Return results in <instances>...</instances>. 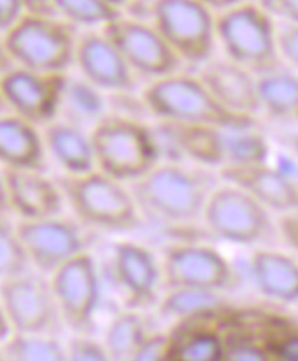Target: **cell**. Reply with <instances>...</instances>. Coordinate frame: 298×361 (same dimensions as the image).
Wrapping results in <instances>:
<instances>
[{
    "label": "cell",
    "mask_w": 298,
    "mask_h": 361,
    "mask_svg": "<svg viewBox=\"0 0 298 361\" xmlns=\"http://www.w3.org/2000/svg\"><path fill=\"white\" fill-rule=\"evenodd\" d=\"M153 114L170 124L244 130L253 117L235 114L221 103L199 76L180 71L151 80L142 94Z\"/></svg>",
    "instance_id": "obj_1"
},
{
    "label": "cell",
    "mask_w": 298,
    "mask_h": 361,
    "mask_svg": "<svg viewBox=\"0 0 298 361\" xmlns=\"http://www.w3.org/2000/svg\"><path fill=\"white\" fill-rule=\"evenodd\" d=\"M78 37L77 27L56 14L27 12L1 33V49L15 67L68 74Z\"/></svg>",
    "instance_id": "obj_2"
},
{
    "label": "cell",
    "mask_w": 298,
    "mask_h": 361,
    "mask_svg": "<svg viewBox=\"0 0 298 361\" xmlns=\"http://www.w3.org/2000/svg\"><path fill=\"white\" fill-rule=\"evenodd\" d=\"M217 44L224 56L258 76L285 66L278 51L276 20L256 0L217 13Z\"/></svg>",
    "instance_id": "obj_3"
},
{
    "label": "cell",
    "mask_w": 298,
    "mask_h": 361,
    "mask_svg": "<svg viewBox=\"0 0 298 361\" xmlns=\"http://www.w3.org/2000/svg\"><path fill=\"white\" fill-rule=\"evenodd\" d=\"M151 23L182 63L211 60L217 46V13L203 0H153Z\"/></svg>",
    "instance_id": "obj_4"
},
{
    "label": "cell",
    "mask_w": 298,
    "mask_h": 361,
    "mask_svg": "<svg viewBox=\"0 0 298 361\" xmlns=\"http://www.w3.org/2000/svg\"><path fill=\"white\" fill-rule=\"evenodd\" d=\"M94 161L114 178H135L149 171L156 146L142 125L125 118L101 119L91 134Z\"/></svg>",
    "instance_id": "obj_5"
},
{
    "label": "cell",
    "mask_w": 298,
    "mask_h": 361,
    "mask_svg": "<svg viewBox=\"0 0 298 361\" xmlns=\"http://www.w3.org/2000/svg\"><path fill=\"white\" fill-rule=\"evenodd\" d=\"M141 207L169 221H189L206 204V187L185 169L164 166L148 173L135 185Z\"/></svg>",
    "instance_id": "obj_6"
},
{
    "label": "cell",
    "mask_w": 298,
    "mask_h": 361,
    "mask_svg": "<svg viewBox=\"0 0 298 361\" xmlns=\"http://www.w3.org/2000/svg\"><path fill=\"white\" fill-rule=\"evenodd\" d=\"M101 30L135 74L153 80L180 71L182 61L151 21L119 14Z\"/></svg>",
    "instance_id": "obj_7"
},
{
    "label": "cell",
    "mask_w": 298,
    "mask_h": 361,
    "mask_svg": "<svg viewBox=\"0 0 298 361\" xmlns=\"http://www.w3.org/2000/svg\"><path fill=\"white\" fill-rule=\"evenodd\" d=\"M68 74L11 67L1 75L0 91L13 114L37 124L51 121L63 102Z\"/></svg>",
    "instance_id": "obj_8"
},
{
    "label": "cell",
    "mask_w": 298,
    "mask_h": 361,
    "mask_svg": "<svg viewBox=\"0 0 298 361\" xmlns=\"http://www.w3.org/2000/svg\"><path fill=\"white\" fill-rule=\"evenodd\" d=\"M64 188L75 209L94 224L128 228L137 223V207L131 195L108 176L89 175L66 180Z\"/></svg>",
    "instance_id": "obj_9"
},
{
    "label": "cell",
    "mask_w": 298,
    "mask_h": 361,
    "mask_svg": "<svg viewBox=\"0 0 298 361\" xmlns=\"http://www.w3.org/2000/svg\"><path fill=\"white\" fill-rule=\"evenodd\" d=\"M209 226L235 243H254L265 235L269 218L265 205L242 188H223L205 204Z\"/></svg>",
    "instance_id": "obj_10"
},
{
    "label": "cell",
    "mask_w": 298,
    "mask_h": 361,
    "mask_svg": "<svg viewBox=\"0 0 298 361\" xmlns=\"http://www.w3.org/2000/svg\"><path fill=\"white\" fill-rule=\"evenodd\" d=\"M75 67L98 90L121 94L135 87L137 74L101 28L80 35Z\"/></svg>",
    "instance_id": "obj_11"
},
{
    "label": "cell",
    "mask_w": 298,
    "mask_h": 361,
    "mask_svg": "<svg viewBox=\"0 0 298 361\" xmlns=\"http://www.w3.org/2000/svg\"><path fill=\"white\" fill-rule=\"evenodd\" d=\"M53 294L64 316L75 326L90 321L97 300V278L87 255H77L57 268Z\"/></svg>",
    "instance_id": "obj_12"
},
{
    "label": "cell",
    "mask_w": 298,
    "mask_h": 361,
    "mask_svg": "<svg viewBox=\"0 0 298 361\" xmlns=\"http://www.w3.org/2000/svg\"><path fill=\"white\" fill-rule=\"evenodd\" d=\"M198 76L225 106L235 114L253 117L260 110L258 75L231 59H211Z\"/></svg>",
    "instance_id": "obj_13"
},
{
    "label": "cell",
    "mask_w": 298,
    "mask_h": 361,
    "mask_svg": "<svg viewBox=\"0 0 298 361\" xmlns=\"http://www.w3.org/2000/svg\"><path fill=\"white\" fill-rule=\"evenodd\" d=\"M4 309L8 321L26 334L48 328L55 314V303L46 284L37 279L11 278L4 283Z\"/></svg>",
    "instance_id": "obj_14"
},
{
    "label": "cell",
    "mask_w": 298,
    "mask_h": 361,
    "mask_svg": "<svg viewBox=\"0 0 298 361\" xmlns=\"http://www.w3.org/2000/svg\"><path fill=\"white\" fill-rule=\"evenodd\" d=\"M17 235L28 257L44 269L60 267L82 248L77 231L61 221H27L18 226Z\"/></svg>",
    "instance_id": "obj_15"
},
{
    "label": "cell",
    "mask_w": 298,
    "mask_h": 361,
    "mask_svg": "<svg viewBox=\"0 0 298 361\" xmlns=\"http://www.w3.org/2000/svg\"><path fill=\"white\" fill-rule=\"evenodd\" d=\"M225 176L254 196L266 207L290 212L298 210V180L282 169L266 164H240L228 168Z\"/></svg>",
    "instance_id": "obj_16"
},
{
    "label": "cell",
    "mask_w": 298,
    "mask_h": 361,
    "mask_svg": "<svg viewBox=\"0 0 298 361\" xmlns=\"http://www.w3.org/2000/svg\"><path fill=\"white\" fill-rule=\"evenodd\" d=\"M169 283L176 288L215 289L230 279V268L221 255L210 248L185 246L171 251L166 264Z\"/></svg>",
    "instance_id": "obj_17"
},
{
    "label": "cell",
    "mask_w": 298,
    "mask_h": 361,
    "mask_svg": "<svg viewBox=\"0 0 298 361\" xmlns=\"http://www.w3.org/2000/svg\"><path fill=\"white\" fill-rule=\"evenodd\" d=\"M260 290L278 301L298 300V264L288 255L274 251L259 252L252 264Z\"/></svg>",
    "instance_id": "obj_18"
},
{
    "label": "cell",
    "mask_w": 298,
    "mask_h": 361,
    "mask_svg": "<svg viewBox=\"0 0 298 361\" xmlns=\"http://www.w3.org/2000/svg\"><path fill=\"white\" fill-rule=\"evenodd\" d=\"M260 110L269 117L287 123H298V73L278 68L258 76Z\"/></svg>",
    "instance_id": "obj_19"
},
{
    "label": "cell",
    "mask_w": 298,
    "mask_h": 361,
    "mask_svg": "<svg viewBox=\"0 0 298 361\" xmlns=\"http://www.w3.org/2000/svg\"><path fill=\"white\" fill-rule=\"evenodd\" d=\"M24 168H15L7 178L8 196L21 214L34 218H44L55 214L60 200L55 188L46 178Z\"/></svg>",
    "instance_id": "obj_20"
},
{
    "label": "cell",
    "mask_w": 298,
    "mask_h": 361,
    "mask_svg": "<svg viewBox=\"0 0 298 361\" xmlns=\"http://www.w3.org/2000/svg\"><path fill=\"white\" fill-rule=\"evenodd\" d=\"M42 154V141L33 123L10 114L0 121V155L14 168L33 167Z\"/></svg>",
    "instance_id": "obj_21"
},
{
    "label": "cell",
    "mask_w": 298,
    "mask_h": 361,
    "mask_svg": "<svg viewBox=\"0 0 298 361\" xmlns=\"http://www.w3.org/2000/svg\"><path fill=\"white\" fill-rule=\"evenodd\" d=\"M116 266L121 283L135 298L144 301L153 296L158 268L146 250L135 244L118 245Z\"/></svg>",
    "instance_id": "obj_22"
},
{
    "label": "cell",
    "mask_w": 298,
    "mask_h": 361,
    "mask_svg": "<svg viewBox=\"0 0 298 361\" xmlns=\"http://www.w3.org/2000/svg\"><path fill=\"white\" fill-rule=\"evenodd\" d=\"M46 142L60 164L74 173H85L94 162L91 137L69 123L53 124L46 130Z\"/></svg>",
    "instance_id": "obj_23"
},
{
    "label": "cell",
    "mask_w": 298,
    "mask_h": 361,
    "mask_svg": "<svg viewBox=\"0 0 298 361\" xmlns=\"http://www.w3.org/2000/svg\"><path fill=\"white\" fill-rule=\"evenodd\" d=\"M58 17L76 27L103 28L121 14L105 0H51Z\"/></svg>",
    "instance_id": "obj_24"
},
{
    "label": "cell",
    "mask_w": 298,
    "mask_h": 361,
    "mask_svg": "<svg viewBox=\"0 0 298 361\" xmlns=\"http://www.w3.org/2000/svg\"><path fill=\"white\" fill-rule=\"evenodd\" d=\"M171 134L189 154L204 161L221 160L226 145L218 134L219 128L167 123Z\"/></svg>",
    "instance_id": "obj_25"
},
{
    "label": "cell",
    "mask_w": 298,
    "mask_h": 361,
    "mask_svg": "<svg viewBox=\"0 0 298 361\" xmlns=\"http://www.w3.org/2000/svg\"><path fill=\"white\" fill-rule=\"evenodd\" d=\"M144 341L140 319L135 314H121L108 330L106 352L114 359L135 358Z\"/></svg>",
    "instance_id": "obj_26"
},
{
    "label": "cell",
    "mask_w": 298,
    "mask_h": 361,
    "mask_svg": "<svg viewBox=\"0 0 298 361\" xmlns=\"http://www.w3.org/2000/svg\"><path fill=\"white\" fill-rule=\"evenodd\" d=\"M218 298L211 289L178 288V291L164 302V310L174 316H188L208 310L217 305Z\"/></svg>",
    "instance_id": "obj_27"
},
{
    "label": "cell",
    "mask_w": 298,
    "mask_h": 361,
    "mask_svg": "<svg viewBox=\"0 0 298 361\" xmlns=\"http://www.w3.org/2000/svg\"><path fill=\"white\" fill-rule=\"evenodd\" d=\"M6 350L8 357L18 360H62L66 357L56 341L42 338H14Z\"/></svg>",
    "instance_id": "obj_28"
},
{
    "label": "cell",
    "mask_w": 298,
    "mask_h": 361,
    "mask_svg": "<svg viewBox=\"0 0 298 361\" xmlns=\"http://www.w3.org/2000/svg\"><path fill=\"white\" fill-rule=\"evenodd\" d=\"M99 91L83 78L75 83H71L69 78L63 99H68L71 109H74L82 117L90 119L98 117L103 109Z\"/></svg>",
    "instance_id": "obj_29"
},
{
    "label": "cell",
    "mask_w": 298,
    "mask_h": 361,
    "mask_svg": "<svg viewBox=\"0 0 298 361\" xmlns=\"http://www.w3.org/2000/svg\"><path fill=\"white\" fill-rule=\"evenodd\" d=\"M168 358L181 360H218L223 358V348L221 341L215 336L197 335L181 345L178 351Z\"/></svg>",
    "instance_id": "obj_30"
},
{
    "label": "cell",
    "mask_w": 298,
    "mask_h": 361,
    "mask_svg": "<svg viewBox=\"0 0 298 361\" xmlns=\"http://www.w3.org/2000/svg\"><path fill=\"white\" fill-rule=\"evenodd\" d=\"M26 251L17 233L1 230L0 237V268L4 276L14 278L23 269L26 258Z\"/></svg>",
    "instance_id": "obj_31"
},
{
    "label": "cell",
    "mask_w": 298,
    "mask_h": 361,
    "mask_svg": "<svg viewBox=\"0 0 298 361\" xmlns=\"http://www.w3.org/2000/svg\"><path fill=\"white\" fill-rule=\"evenodd\" d=\"M226 149L237 164H262L267 154V148L258 135H242L235 137L226 145Z\"/></svg>",
    "instance_id": "obj_32"
},
{
    "label": "cell",
    "mask_w": 298,
    "mask_h": 361,
    "mask_svg": "<svg viewBox=\"0 0 298 361\" xmlns=\"http://www.w3.org/2000/svg\"><path fill=\"white\" fill-rule=\"evenodd\" d=\"M278 51L283 64L298 73V26L285 24L278 30Z\"/></svg>",
    "instance_id": "obj_33"
},
{
    "label": "cell",
    "mask_w": 298,
    "mask_h": 361,
    "mask_svg": "<svg viewBox=\"0 0 298 361\" xmlns=\"http://www.w3.org/2000/svg\"><path fill=\"white\" fill-rule=\"evenodd\" d=\"M275 20L298 26V0H256Z\"/></svg>",
    "instance_id": "obj_34"
},
{
    "label": "cell",
    "mask_w": 298,
    "mask_h": 361,
    "mask_svg": "<svg viewBox=\"0 0 298 361\" xmlns=\"http://www.w3.org/2000/svg\"><path fill=\"white\" fill-rule=\"evenodd\" d=\"M27 13V0H0V30H10Z\"/></svg>",
    "instance_id": "obj_35"
},
{
    "label": "cell",
    "mask_w": 298,
    "mask_h": 361,
    "mask_svg": "<svg viewBox=\"0 0 298 361\" xmlns=\"http://www.w3.org/2000/svg\"><path fill=\"white\" fill-rule=\"evenodd\" d=\"M71 358L76 360H101L106 358L104 350L90 341H76L70 348Z\"/></svg>",
    "instance_id": "obj_36"
},
{
    "label": "cell",
    "mask_w": 298,
    "mask_h": 361,
    "mask_svg": "<svg viewBox=\"0 0 298 361\" xmlns=\"http://www.w3.org/2000/svg\"><path fill=\"white\" fill-rule=\"evenodd\" d=\"M271 353L282 360L298 361V335L281 338L271 345Z\"/></svg>",
    "instance_id": "obj_37"
},
{
    "label": "cell",
    "mask_w": 298,
    "mask_h": 361,
    "mask_svg": "<svg viewBox=\"0 0 298 361\" xmlns=\"http://www.w3.org/2000/svg\"><path fill=\"white\" fill-rule=\"evenodd\" d=\"M269 355L261 348L249 344V343H238L228 351L226 358L232 360H263Z\"/></svg>",
    "instance_id": "obj_38"
},
{
    "label": "cell",
    "mask_w": 298,
    "mask_h": 361,
    "mask_svg": "<svg viewBox=\"0 0 298 361\" xmlns=\"http://www.w3.org/2000/svg\"><path fill=\"white\" fill-rule=\"evenodd\" d=\"M280 231L288 245L298 251V210L287 212L281 218Z\"/></svg>",
    "instance_id": "obj_39"
},
{
    "label": "cell",
    "mask_w": 298,
    "mask_h": 361,
    "mask_svg": "<svg viewBox=\"0 0 298 361\" xmlns=\"http://www.w3.org/2000/svg\"><path fill=\"white\" fill-rule=\"evenodd\" d=\"M166 352H167L166 351V341L163 338H151L149 341L142 343L135 359L137 360H156V359L163 358Z\"/></svg>",
    "instance_id": "obj_40"
},
{
    "label": "cell",
    "mask_w": 298,
    "mask_h": 361,
    "mask_svg": "<svg viewBox=\"0 0 298 361\" xmlns=\"http://www.w3.org/2000/svg\"><path fill=\"white\" fill-rule=\"evenodd\" d=\"M209 7H211L216 13H219L221 11L228 10L230 7L235 6L239 4L244 3L248 0H203Z\"/></svg>",
    "instance_id": "obj_41"
},
{
    "label": "cell",
    "mask_w": 298,
    "mask_h": 361,
    "mask_svg": "<svg viewBox=\"0 0 298 361\" xmlns=\"http://www.w3.org/2000/svg\"><path fill=\"white\" fill-rule=\"evenodd\" d=\"M288 142L289 147L292 149V154L295 157L298 164V132L292 133V135L288 137Z\"/></svg>",
    "instance_id": "obj_42"
},
{
    "label": "cell",
    "mask_w": 298,
    "mask_h": 361,
    "mask_svg": "<svg viewBox=\"0 0 298 361\" xmlns=\"http://www.w3.org/2000/svg\"><path fill=\"white\" fill-rule=\"evenodd\" d=\"M105 1H108L111 5H113V6L118 7V8L121 10L123 5L128 3V0H105Z\"/></svg>",
    "instance_id": "obj_43"
}]
</instances>
